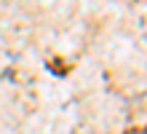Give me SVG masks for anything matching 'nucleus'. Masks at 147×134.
<instances>
[]
</instances>
